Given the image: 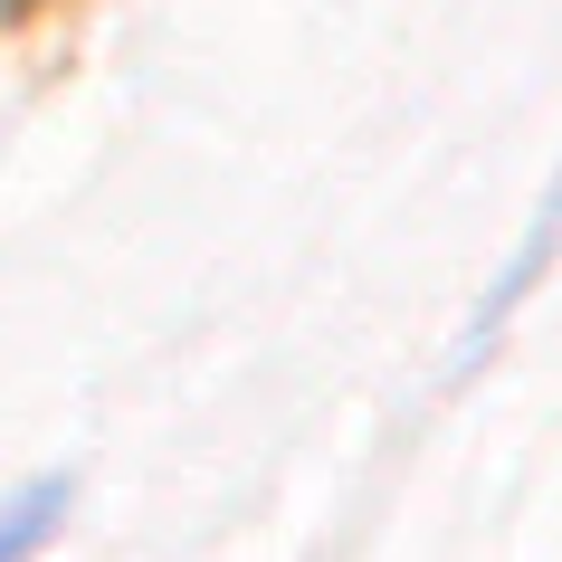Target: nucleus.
Wrapping results in <instances>:
<instances>
[{"label":"nucleus","instance_id":"1","mask_svg":"<svg viewBox=\"0 0 562 562\" xmlns=\"http://www.w3.org/2000/svg\"><path fill=\"white\" fill-rule=\"evenodd\" d=\"M58 515H67L58 476H38L20 505H0V562H38V553H48V533H58Z\"/></svg>","mask_w":562,"mask_h":562}]
</instances>
